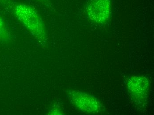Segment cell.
<instances>
[{
	"label": "cell",
	"instance_id": "4",
	"mask_svg": "<svg viewBox=\"0 0 154 115\" xmlns=\"http://www.w3.org/2000/svg\"><path fill=\"white\" fill-rule=\"evenodd\" d=\"M8 32L2 19L0 17V39L6 40L8 39Z\"/></svg>",
	"mask_w": 154,
	"mask_h": 115
},
{
	"label": "cell",
	"instance_id": "2",
	"mask_svg": "<svg viewBox=\"0 0 154 115\" xmlns=\"http://www.w3.org/2000/svg\"><path fill=\"white\" fill-rule=\"evenodd\" d=\"M69 97L74 105L85 113H95L100 109V104L96 99L81 92H70Z\"/></svg>",
	"mask_w": 154,
	"mask_h": 115
},
{
	"label": "cell",
	"instance_id": "1",
	"mask_svg": "<svg viewBox=\"0 0 154 115\" xmlns=\"http://www.w3.org/2000/svg\"><path fill=\"white\" fill-rule=\"evenodd\" d=\"M19 20L37 39L44 40L45 36V27L41 17L35 8L25 4H19L14 8Z\"/></svg>",
	"mask_w": 154,
	"mask_h": 115
},
{
	"label": "cell",
	"instance_id": "3",
	"mask_svg": "<svg viewBox=\"0 0 154 115\" xmlns=\"http://www.w3.org/2000/svg\"><path fill=\"white\" fill-rule=\"evenodd\" d=\"M128 88L133 93L141 95L146 91L148 82L144 77H134L128 82Z\"/></svg>",
	"mask_w": 154,
	"mask_h": 115
},
{
	"label": "cell",
	"instance_id": "5",
	"mask_svg": "<svg viewBox=\"0 0 154 115\" xmlns=\"http://www.w3.org/2000/svg\"><path fill=\"white\" fill-rule=\"evenodd\" d=\"M36 1L40 2L44 4L46 2L47 0H36Z\"/></svg>",
	"mask_w": 154,
	"mask_h": 115
}]
</instances>
